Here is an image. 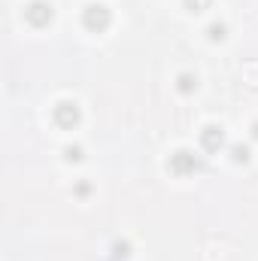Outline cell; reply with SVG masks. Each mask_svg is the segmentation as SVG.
Here are the masks:
<instances>
[{"label":"cell","mask_w":258,"mask_h":261,"mask_svg":"<svg viewBox=\"0 0 258 261\" xmlns=\"http://www.w3.org/2000/svg\"><path fill=\"white\" fill-rule=\"evenodd\" d=\"M28 18H31L34 24H43L46 18H52V9H49V6H43V3H34V6L28 9Z\"/></svg>","instance_id":"6da1fadb"}]
</instances>
